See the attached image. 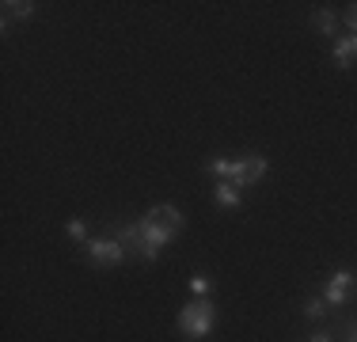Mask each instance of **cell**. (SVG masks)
Masks as SVG:
<instances>
[{
	"instance_id": "cell-1",
	"label": "cell",
	"mask_w": 357,
	"mask_h": 342,
	"mask_svg": "<svg viewBox=\"0 0 357 342\" xmlns=\"http://www.w3.org/2000/svg\"><path fill=\"white\" fill-rule=\"evenodd\" d=\"M209 171H213V175H220V179H228V183H236L243 191V186H255L259 183L262 175H266L270 171V160L262 156V152H248V156H213L206 164Z\"/></svg>"
},
{
	"instance_id": "cell-2",
	"label": "cell",
	"mask_w": 357,
	"mask_h": 342,
	"mask_svg": "<svg viewBox=\"0 0 357 342\" xmlns=\"http://www.w3.org/2000/svg\"><path fill=\"white\" fill-rule=\"evenodd\" d=\"M217 327V308L209 297H198V301H190L178 312V331H183L186 339H209Z\"/></svg>"
},
{
	"instance_id": "cell-3",
	"label": "cell",
	"mask_w": 357,
	"mask_h": 342,
	"mask_svg": "<svg viewBox=\"0 0 357 342\" xmlns=\"http://www.w3.org/2000/svg\"><path fill=\"white\" fill-rule=\"evenodd\" d=\"M141 232H144V262H156L160 259V247L172 244V239L178 236V228L172 225H160V221H149L141 217Z\"/></svg>"
},
{
	"instance_id": "cell-4",
	"label": "cell",
	"mask_w": 357,
	"mask_h": 342,
	"mask_svg": "<svg viewBox=\"0 0 357 342\" xmlns=\"http://www.w3.org/2000/svg\"><path fill=\"white\" fill-rule=\"evenodd\" d=\"M357 285V274L338 267L335 274L327 278V289H323V301H327V308H346L350 304V289Z\"/></svg>"
},
{
	"instance_id": "cell-5",
	"label": "cell",
	"mask_w": 357,
	"mask_h": 342,
	"mask_svg": "<svg viewBox=\"0 0 357 342\" xmlns=\"http://www.w3.org/2000/svg\"><path fill=\"white\" fill-rule=\"evenodd\" d=\"M84 251H88V259L96 262V267H118V262H126V259H130V255H126V247L118 244L114 236L88 239V244H84Z\"/></svg>"
},
{
	"instance_id": "cell-6",
	"label": "cell",
	"mask_w": 357,
	"mask_h": 342,
	"mask_svg": "<svg viewBox=\"0 0 357 342\" xmlns=\"http://www.w3.org/2000/svg\"><path fill=\"white\" fill-rule=\"evenodd\" d=\"M114 239L126 247L130 259H141L144 262V232H141V221H126V225L114 228Z\"/></svg>"
},
{
	"instance_id": "cell-7",
	"label": "cell",
	"mask_w": 357,
	"mask_h": 342,
	"mask_svg": "<svg viewBox=\"0 0 357 342\" xmlns=\"http://www.w3.org/2000/svg\"><path fill=\"white\" fill-rule=\"evenodd\" d=\"M4 31L12 27V20H31V15H35V0H4Z\"/></svg>"
},
{
	"instance_id": "cell-8",
	"label": "cell",
	"mask_w": 357,
	"mask_h": 342,
	"mask_svg": "<svg viewBox=\"0 0 357 342\" xmlns=\"http://www.w3.org/2000/svg\"><path fill=\"white\" fill-rule=\"evenodd\" d=\"M144 217H149V221H160V225H172V228H178V232H183V213H178L172 202H160V205H152V209L144 213Z\"/></svg>"
},
{
	"instance_id": "cell-9",
	"label": "cell",
	"mask_w": 357,
	"mask_h": 342,
	"mask_svg": "<svg viewBox=\"0 0 357 342\" xmlns=\"http://www.w3.org/2000/svg\"><path fill=\"white\" fill-rule=\"evenodd\" d=\"M213 198H217V205H225V209H236V205L243 202V194H240V186H236V183L220 179V183L213 186Z\"/></svg>"
},
{
	"instance_id": "cell-10",
	"label": "cell",
	"mask_w": 357,
	"mask_h": 342,
	"mask_svg": "<svg viewBox=\"0 0 357 342\" xmlns=\"http://www.w3.org/2000/svg\"><path fill=\"white\" fill-rule=\"evenodd\" d=\"M357 57V34H346V38L335 42V65L338 68H350Z\"/></svg>"
},
{
	"instance_id": "cell-11",
	"label": "cell",
	"mask_w": 357,
	"mask_h": 342,
	"mask_svg": "<svg viewBox=\"0 0 357 342\" xmlns=\"http://www.w3.org/2000/svg\"><path fill=\"white\" fill-rule=\"evenodd\" d=\"M312 23H316V31H319V34H327V38H335V31H338V15H335V12H327V8H319V12L312 15Z\"/></svg>"
},
{
	"instance_id": "cell-12",
	"label": "cell",
	"mask_w": 357,
	"mask_h": 342,
	"mask_svg": "<svg viewBox=\"0 0 357 342\" xmlns=\"http://www.w3.org/2000/svg\"><path fill=\"white\" fill-rule=\"evenodd\" d=\"M190 293L194 297H209V293H213V278H209V274H194V278H190Z\"/></svg>"
},
{
	"instance_id": "cell-13",
	"label": "cell",
	"mask_w": 357,
	"mask_h": 342,
	"mask_svg": "<svg viewBox=\"0 0 357 342\" xmlns=\"http://www.w3.org/2000/svg\"><path fill=\"white\" fill-rule=\"evenodd\" d=\"M65 232H69L73 239H80V244H88V221H80V217H73L69 225H65Z\"/></svg>"
},
{
	"instance_id": "cell-14",
	"label": "cell",
	"mask_w": 357,
	"mask_h": 342,
	"mask_svg": "<svg viewBox=\"0 0 357 342\" xmlns=\"http://www.w3.org/2000/svg\"><path fill=\"white\" fill-rule=\"evenodd\" d=\"M304 315H308V320H323V315H327V301H323V297L308 301V304H304Z\"/></svg>"
},
{
	"instance_id": "cell-15",
	"label": "cell",
	"mask_w": 357,
	"mask_h": 342,
	"mask_svg": "<svg viewBox=\"0 0 357 342\" xmlns=\"http://www.w3.org/2000/svg\"><path fill=\"white\" fill-rule=\"evenodd\" d=\"M342 20H346V27H350V34H357V4L346 8V15H342Z\"/></svg>"
},
{
	"instance_id": "cell-16",
	"label": "cell",
	"mask_w": 357,
	"mask_h": 342,
	"mask_svg": "<svg viewBox=\"0 0 357 342\" xmlns=\"http://www.w3.org/2000/svg\"><path fill=\"white\" fill-rule=\"evenodd\" d=\"M308 342H335V339H331V331H316V335H312Z\"/></svg>"
}]
</instances>
